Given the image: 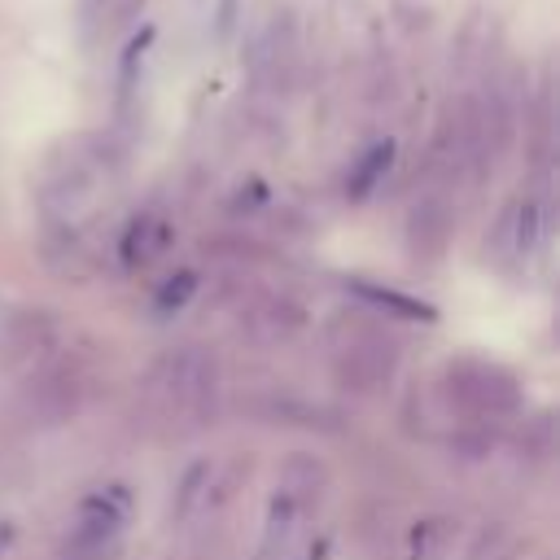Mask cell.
Segmentation results:
<instances>
[{
  "label": "cell",
  "mask_w": 560,
  "mask_h": 560,
  "mask_svg": "<svg viewBox=\"0 0 560 560\" xmlns=\"http://www.w3.org/2000/svg\"><path fill=\"white\" fill-rule=\"evenodd\" d=\"M127 490H101V494H92V499H83V508H79V521H74V529H70V538H66V556H74V560H96V556H105V547L118 538V529L127 525Z\"/></svg>",
  "instance_id": "1"
},
{
  "label": "cell",
  "mask_w": 560,
  "mask_h": 560,
  "mask_svg": "<svg viewBox=\"0 0 560 560\" xmlns=\"http://www.w3.org/2000/svg\"><path fill=\"white\" fill-rule=\"evenodd\" d=\"M350 289H354L363 302H372V306H381V311H394V315H402V319H433V306L420 302V298H407V293H394V289H381V284H363V280H354Z\"/></svg>",
  "instance_id": "2"
},
{
  "label": "cell",
  "mask_w": 560,
  "mask_h": 560,
  "mask_svg": "<svg viewBox=\"0 0 560 560\" xmlns=\"http://www.w3.org/2000/svg\"><path fill=\"white\" fill-rule=\"evenodd\" d=\"M389 158H394V144H376V149H368V158H363L359 171L350 175V192H354V197H368V192L381 184V175L389 171Z\"/></svg>",
  "instance_id": "3"
},
{
  "label": "cell",
  "mask_w": 560,
  "mask_h": 560,
  "mask_svg": "<svg viewBox=\"0 0 560 560\" xmlns=\"http://www.w3.org/2000/svg\"><path fill=\"white\" fill-rule=\"evenodd\" d=\"M192 289H197V276H192V271H179V276H171V280L158 289V298H153V311H158V315H171V311H179V306L192 298Z\"/></svg>",
  "instance_id": "4"
}]
</instances>
